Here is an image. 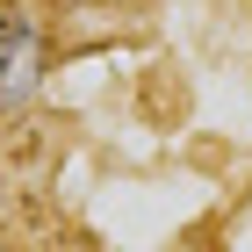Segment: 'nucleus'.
<instances>
[{
    "mask_svg": "<svg viewBox=\"0 0 252 252\" xmlns=\"http://www.w3.org/2000/svg\"><path fill=\"white\" fill-rule=\"evenodd\" d=\"M51 79V22L29 0H0V116H22Z\"/></svg>",
    "mask_w": 252,
    "mask_h": 252,
    "instance_id": "f257e3e1",
    "label": "nucleus"
}]
</instances>
